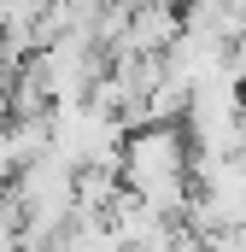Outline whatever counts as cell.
Here are the masks:
<instances>
[{"label":"cell","instance_id":"obj_1","mask_svg":"<svg viewBox=\"0 0 246 252\" xmlns=\"http://www.w3.org/2000/svg\"><path fill=\"white\" fill-rule=\"evenodd\" d=\"M118 182L135 199L182 217L187 193H193V158H187V141L170 124H141L135 135H123L118 147Z\"/></svg>","mask_w":246,"mask_h":252},{"label":"cell","instance_id":"obj_2","mask_svg":"<svg viewBox=\"0 0 246 252\" xmlns=\"http://www.w3.org/2000/svg\"><path fill=\"white\" fill-rule=\"evenodd\" d=\"M170 252H205V241H199L193 229H182V235H176V247H170Z\"/></svg>","mask_w":246,"mask_h":252},{"label":"cell","instance_id":"obj_3","mask_svg":"<svg viewBox=\"0 0 246 252\" xmlns=\"http://www.w3.org/2000/svg\"><path fill=\"white\" fill-rule=\"evenodd\" d=\"M241 158H246V141H241Z\"/></svg>","mask_w":246,"mask_h":252}]
</instances>
